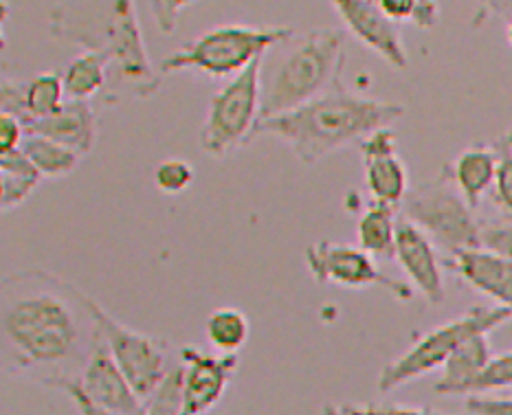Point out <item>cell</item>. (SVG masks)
<instances>
[{"instance_id":"obj_25","label":"cell","mask_w":512,"mask_h":415,"mask_svg":"<svg viewBox=\"0 0 512 415\" xmlns=\"http://www.w3.org/2000/svg\"><path fill=\"white\" fill-rule=\"evenodd\" d=\"M64 97H66V91H64L62 75L51 73V71L33 75L31 80L25 82L29 123L55 115V112L64 106Z\"/></svg>"},{"instance_id":"obj_20","label":"cell","mask_w":512,"mask_h":415,"mask_svg":"<svg viewBox=\"0 0 512 415\" xmlns=\"http://www.w3.org/2000/svg\"><path fill=\"white\" fill-rule=\"evenodd\" d=\"M110 64L106 55L97 51H82L75 60L69 62L62 75L64 91L69 99L91 102L93 97L104 95L108 86Z\"/></svg>"},{"instance_id":"obj_21","label":"cell","mask_w":512,"mask_h":415,"mask_svg":"<svg viewBox=\"0 0 512 415\" xmlns=\"http://www.w3.org/2000/svg\"><path fill=\"white\" fill-rule=\"evenodd\" d=\"M396 229H398L396 209L372 203L361 213L359 224H356V240H359V249L370 253L372 257H381V260H385V257H394Z\"/></svg>"},{"instance_id":"obj_29","label":"cell","mask_w":512,"mask_h":415,"mask_svg":"<svg viewBox=\"0 0 512 415\" xmlns=\"http://www.w3.org/2000/svg\"><path fill=\"white\" fill-rule=\"evenodd\" d=\"M512 387V350L493 356L484 374L475 380L469 396H486L491 391Z\"/></svg>"},{"instance_id":"obj_9","label":"cell","mask_w":512,"mask_h":415,"mask_svg":"<svg viewBox=\"0 0 512 415\" xmlns=\"http://www.w3.org/2000/svg\"><path fill=\"white\" fill-rule=\"evenodd\" d=\"M95 310L106 347L135 394L146 402L174 369L170 363V345L119 323L99 304Z\"/></svg>"},{"instance_id":"obj_13","label":"cell","mask_w":512,"mask_h":415,"mask_svg":"<svg viewBox=\"0 0 512 415\" xmlns=\"http://www.w3.org/2000/svg\"><path fill=\"white\" fill-rule=\"evenodd\" d=\"M365 165V187L372 203L400 209L409 194L407 167L398 159L396 134L383 128L359 143Z\"/></svg>"},{"instance_id":"obj_2","label":"cell","mask_w":512,"mask_h":415,"mask_svg":"<svg viewBox=\"0 0 512 415\" xmlns=\"http://www.w3.org/2000/svg\"><path fill=\"white\" fill-rule=\"evenodd\" d=\"M53 38L80 44L84 51L106 55L110 64L104 104L121 97L148 99L161 88V71L154 69L143 40L137 0H88L51 11Z\"/></svg>"},{"instance_id":"obj_32","label":"cell","mask_w":512,"mask_h":415,"mask_svg":"<svg viewBox=\"0 0 512 415\" xmlns=\"http://www.w3.org/2000/svg\"><path fill=\"white\" fill-rule=\"evenodd\" d=\"M194 3H198V0H150L154 25H157V29L165 33V36H172L183 9Z\"/></svg>"},{"instance_id":"obj_34","label":"cell","mask_w":512,"mask_h":415,"mask_svg":"<svg viewBox=\"0 0 512 415\" xmlns=\"http://www.w3.org/2000/svg\"><path fill=\"white\" fill-rule=\"evenodd\" d=\"M466 409L473 415H512V398L469 396Z\"/></svg>"},{"instance_id":"obj_30","label":"cell","mask_w":512,"mask_h":415,"mask_svg":"<svg viewBox=\"0 0 512 415\" xmlns=\"http://www.w3.org/2000/svg\"><path fill=\"white\" fill-rule=\"evenodd\" d=\"M480 249L512 260V220H482Z\"/></svg>"},{"instance_id":"obj_8","label":"cell","mask_w":512,"mask_h":415,"mask_svg":"<svg viewBox=\"0 0 512 415\" xmlns=\"http://www.w3.org/2000/svg\"><path fill=\"white\" fill-rule=\"evenodd\" d=\"M262 60L211 95L207 117L200 128V148L211 159H225L255 137L262 108Z\"/></svg>"},{"instance_id":"obj_31","label":"cell","mask_w":512,"mask_h":415,"mask_svg":"<svg viewBox=\"0 0 512 415\" xmlns=\"http://www.w3.org/2000/svg\"><path fill=\"white\" fill-rule=\"evenodd\" d=\"M0 115H11L29 126L25 82L11 80V77L3 75V84H0Z\"/></svg>"},{"instance_id":"obj_39","label":"cell","mask_w":512,"mask_h":415,"mask_svg":"<svg viewBox=\"0 0 512 415\" xmlns=\"http://www.w3.org/2000/svg\"><path fill=\"white\" fill-rule=\"evenodd\" d=\"M321 415H348L343 411V407H337V405H326L324 411H321Z\"/></svg>"},{"instance_id":"obj_1","label":"cell","mask_w":512,"mask_h":415,"mask_svg":"<svg viewBox=\"0 0 512 415\" xmlns=\"http://www.w3.org/2000/svg\"><path fill=\"white\" fill-rule=\"evenodd\" d=\"M97 301L47 271H22L0 284L3 369L58 389L80 380L102 341Z\"/></svg>"},{"instance_id":"obj_33","label":"cell","mask_w":512,"mask_h":415,"mask_svg":"<svg viewBox=\"0 0 512 415\" xmlns=\"http://www.w3.org/2000/svg\"><path fill=\"white\" fill-rule=\"evenodd\" d=\"M27 137V126L11 115H0V156L18 152Z\"/></svg>"},{"instance_id":"obj_23","label":"cell","mask_w":512,"mask_h":415,"mask_svg":"<svg viewBox=\"0 0 512 415\" xmlns=\"http://www.w3.org/2000/svg\"><path fill=\"white\" fill-rule=\"evenodd\" d=\"M22 154L33 163V167L42 174V178H64L77 170L82 156L64 148V145L55 143L40 134H29L22 141Z\"/></svg>"},{"instance_id":"obj_15","label":"cell","mask_w":512,"mask_h":415,"mask_svg":"<svg viewBox=\"0 0 512 415\" xmlns=\"http://www.w3.org/2000/svg\"><path fill=\"white\" fill-rule=\"evenodd\" d=\"M82 394L93 400L95 405L121 415H141L143 400L130 387L128 378L115 363L113 354L106 347L104 339L95 347L93 356L88 358L82 376L77 380Z\"/></svg>"},{"instance_id":"obj_37","label":"cell","mask_w":512,"mask_h":415,"mask_svg":"<svg viewBox=\"0 0 512 415\" xmlns=\"http://www.w3.org/2000/svg\"><path fill=\"white\" fill-rule=\"evenodd\" d=\"M58 389L64 391V394L71 398V402L75 405V409L80 411V415H121V413H113V411H108V409H104V407L95 405L93 400H88V398L82 394V389L77 387V380H71V383H64V385H60Z\"/></svg>"},{"instance_id":"obj_14","label":"cell","mask_w":512,"mask_h":415,"mask_svg":"<svg viewBox=\"0 0 512 415\" xmlns=\"http://www.w3.org/2000/svg\"><path fill=\"white\" fill-rule=\"evenodd\" d=\"M394 257L409 277L411 286L425 297L427 304L440 306L447 297V286H444L438 246L429 240L425 231H420L414 222L403 216L398 218Z\"/></svg>"},{"instance_id":"obj_6","label":"cell","mask_w":512,"mask_h":415,"mask_svg":"<svg viewBox=\"0 0 512 415\" xmlns=\"http://www.w3.org/2000/svg\"><path fill=\"white\" fill-rule=\"evenodd\" d=\"M400 216L425 231L449 260L462 251L480 249L482 220L447 172L411 189L400 205Z\"/></svg>"},{"instance_id":"obj_26","label":"cell","mask_w":512,"mask_h":415,"mask_svg":"<svg viewBox=\"0 0 512 415\" xmlns=\"http://www.w3.org/2000/svg\"><path fill=\"white\" fill-rule=\"evenodd\" d=\"M141 415H183V369L176 363L163 385L143 402Z\"/></svg>"},{"instance_id":"obj_11","label":"cell","mask_w":512,"mask_h":415,"mask_svg":"<svg viewBox=\"0 0 512 415\" xmlns=\"http://www.w3.org/2000/svg\"><path fill=\"white\" fill-rule=\"evenodd\" d=\"M240 367L238 354H207L194 345L181 350L183 415H205L225 396Z\"/></svg>"},{"instance_id":"obj_28","label":"cell","mask_w":512,"mask_h":415,"mask_svg":"<svg viewBox=\"0 0 512 415\" xmlns=\"http://www.w3.org/2000/svg\"><path fill=\"white\" fill-rule=\"evenodd\" d=\"M495 145L499 150V165L491 189V198L497 209L502 211L504 220H512V148H508L502 141Z\"/></svg>"},{"instance_id":"obj_3","label":"cell","mask_w":512,"mask_h":415,"mask_svg":"<svg viewBox=\"0 0 512 415\" xmlns=\"http://www.w3.org/2000/svg\"><path fill=\"white\" fill-rule=\"evenodd\" d=\"M407 108L396 102L363 97L345 88L341 75L324 95L286 115L260 121L258 134H271L293 150L299 163L315 165L350 143H361L376 130L389 128L405 117Z\"/></svg>"},{"instance_id":"obj_19","label":"cell","mask_w":512,"mask_h":415,"mask_svg":"<svg viewBox=\"0 0 512 415\" xmlns=\"http://www.w3.org/2000/svg\"><path fill=\"white\" fill-rule=\"evenodd\" d=\"M491 343L488 334L473 336L455 350L449 361L442 367V378L438 380L436 391L444 396H469L475 380L484 374L491 363Z\"/></svg>"},{"instance_id":"obj_27","label":"cell","mask_w":512,"mask_h":415,"mask_svg":"<svg viewBox=\"0 0 512 415\" xmlns=\"http://www.w3.org/2000/svg\"><path fill=\"white\" fill-rule=\"evenodd\" d=\"M194 183V167L183 159H168L154 167V185L165 196L187 192Z\"/></svg>"},{"instance_id":"obj_22","label":"cell","mask_w":512,"mask_h":415,"mask_svg":"<svg viewBox=\"0 0 512 415\" xmlns=\"http://www.w3.org/2000/svg\"><path fill=\"white\" fill-rule=\"evenodd\" d=\"M42 183V174L33 167L22 150L0 156V205L3 211H14Z\"/></svg>"},{"instance_id":"obj_4","label":"cell","mask_w":512,"mask_h":415,"mask_svg":"<svg viewBox=\"0 0 512 415\" xmlns=\"http://www.w3.org/2000/svg\"><path fill=\"white\" fill-rule=\"evenodd\" d=\"M343 73V33L313 29L291 36L262 60L260 121L293 112L324 95Z\"/></svg>"},{"instance_id":"obj_41","label":"cell","mask_w":512,"mask_h":415,"mask_svg":"<svg viewBox=\"0 0 512 415\" xmlns=\"http://www.w3.org/2000/svg\"><path fill=\"white\" fill-rule=\"evenodd\" d=\"M508 42H510V47H512V20L508 22Z\"/></svg>"},{"instance_id":"obj_16","label":"cell","mask_w":512,"mask_h":415,"mask_svg":"<svg viewBox=\"0 0 512 415\" xmlns=\"http://www.w3.org/2000/svg\"><path fill=\"white\" fill-rule=\"evenodd\" d=\"M449 266L466 284L512 312V260L484 249H469L451 257Z\"/></svg>"},{"instance_id":"obj_17","label":"cell","mask_w":512,"mask_h":415,"mask_svg":"<svg viewBox=\"0 0 512 415\" xmlns=\"http://www.w3.org/2000/svg\"><path fill=\"white\" fill-rule=\"evenodd\" d=\"M27 132L60 143L84 159V156L93 152L97 143L95 108L91 102L69 99L55 115L29 123Z\"/></svg>"},{"instance_id":"obj_38","label":"cell","mask_w":512,"mask_h":415,"mask_svg":"<svg viewBox=\"0 0 512 415\" xmlns=\"http://www.w3.org/2000/svg\"><path fill=\"white\" fill-rule=\"evenodd\" d=\"M477 16L475 25H484L486 20H512V0H477Z\"/></svg>"},{"instance_id":"obj_10","label":"cell","mask_w":512,"mask_h":415,"mask_svg":"<svg viewBox=\"0 0 512 415\" xmlns=\"http://www.w3.org/2000/svg\"><path fill=\"white\" fill-rule=\"evenodd\" d=\"M306 266L319 284H337L343 288L381 286L400 301L414 297V290L409 284L385 275L376 266L374 257L359 246L335 244L330 240L315 242L306 249Z\"/></svg>"},{"instance_id":"obj_24","label":"cell","mask_w":512,"mask_h":415,"mask_svg":"<svg viewBox=\"0 0 512 415\" xmlns=\"http://www.w3.org/2000/svg\"><path fill=\"white\" fill-rule=\"evenodd\" d=\"M251 323L240 308H216L205 321L207 343L220 354H238L249 341Z\"/></svg>"},{"instance_id":"obj_7","label":"cell","mask_w":512,"mask_h":415,"mask_svg":"<svg viewBox=\"0 0 512 415\" xmlns=\"http://www.w3.org/2000/svg\"><path fill=\"white\" fill-rule=\"evenodd\" d=\"M508 321H512V312H508L506 308L473 306L462 317L442 323L425 336H420L405 354H400L396 361L387 363L381 376H378V391L381 394H392V391L414 383L416 378L433 372V369L444 367L449 356L462 343L473 339V336L491 334Z\"/></svg>"},{"instance_id":"obj_35","label":"cell","mask_w":512,"mask_h":415,"mask_svg":"<svg viewBox=\"0 0 512 415\" xmlns=\"http://www.w3.org/2000/svg\"><path fill=\"white\" fill-rule=\"evenodd\" d=\"M348 415H442L431 409H409V407H396V405H367V407H354V405H341Z\"/></svg>"},{"instance_id":"obj_40","label":"cell","mask_w":512,"mask_h":415,"mask_svg":"<svg viewBox=\"0 0 512 415\" xmlns=\"http://www.w3.org/2000/svg\"><path fill=\"white\" fill-rule=\"evenodd\" d=\"M502 143H504V145H508V148H512V130H510V132L506 134V137L502 139Z\"/></svg>"},{"instance_id":"obj_5","label":"cell","mask_w":512,"mask_h":415,"mask_svg":"<svg viewBox=\"0 0 512 415\" xmlns=\"http://www.w3.org/2000/svg\"><path fill=\"white\" fill-rule=\"evenodd\" d=\"M291 36H295L293 27L220 25L168 55L159 71L161 75L196 71L209 77H236Z\"/></svg>"},{"instance_id":"obj_18","label":"cell","mask_w":512,"mask_h":415,"mask_svg":"<svg viewBox=\"0 0 512 415\" xmlns=\"http://www.w3.org/2000/svg\"><path fill=\"white\" fill-rule=\"evenodd\" d=\"M499 165V150L497 145H471L464 152H460L458 159L451 165L444 167L455 187L466 198L475 211L480 207L482 198L491 194L495 176Z\"/></svg>"},{"instance_id":"obj_12","label":"cell","mask_w":512,"mask_h":415,"mask_svg":"<svg viewBox=\"0 0 512 415\" xmlns=\"http://www.w3.org/2000/svg\"><path fill=\"white\" fill-rule=\"evenodd\" d=\"M330 3L356 40H361L392 69H407L409 58L398 22L387 18L374 0H330Z\"/></svg>"},{"instance_id":"obj_36","label":"cell","mask_w":512,"mask_h":415,"mask_svg":"<svg viewBox=\"0 0 512 415\" xmlns=\"http://www.w3.org/2000/svg\"><path fill=\"white\" fill-rule=\"evenodd\" d=\"M374 3L394 22H414L420 0H374Z\"/></svg>"}]
</instances>
